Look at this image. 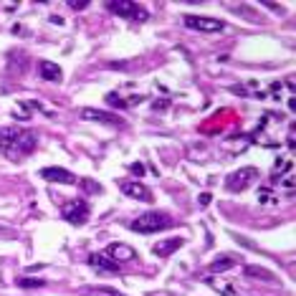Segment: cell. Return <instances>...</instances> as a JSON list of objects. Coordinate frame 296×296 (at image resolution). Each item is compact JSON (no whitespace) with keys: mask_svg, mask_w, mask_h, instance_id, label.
Masks as SVG:
<instances>
[{"mask_svg":"<svg viewBox=\"0 0 296 296\" xmlns=\"http://www.w3.org/2000/svg\"><path fill=\"white\" fill-rule=\"evenodd\" d=\"M41 177L48 180V182H61V185H76V182H79L76 175L68 172V170H63V167H43V170H41Z\"/></svg>","mask_w":296,"mask_h":296,"instance_id":"8","label":"cell"},{"mask_svg":"<svg viewBox=\"0 0 296 296\" xmlns=\"http://www.w3.org/2000/svg\"><path fill=\"white\" fill-rule=\"evenodd\" d=\"M81 117H84V119H89V122L112 124V127H122V124H124V122H122L117 114H112V112H101V109H84V112H81Z\"/></svg>","mask_w":296,"mask_h":296,"instance_id":"9","label":"cell"},{"mask_svg":"<svg viewBox=\"0 0 296 296\" xmlns=\"http://www.w3.org/2000/svg\"><path fill=\"white\" fill-rule=\"evenodd\" d=\"M289 147H294V127L289 129Z\"/></svg>","mask_w":296,"mask_h":296,"instance_id":"23","label":"cell"},{"mask_svg":"<svg viewBox=\"0 0 296 296\" xmlns=\"http://www.w3.org/2000/svg\"><path fill=\"white\" fill-rule=\"evenodd\" d=\"M182 23L190 30H203V33H218V30L226 28L223 20L210 18V15H182Z\"/></svg>","mask_w":296,"mask_h":296,"instance_id":"4","label":"cell"},{"mask_svg":"<svg viewBox=\"0 0 296 296\" xmlns=\"http://www.w3.org/2000/svg\"><path fill=\"white\" fill-rule=\"evenodd\" d=\"M0 238H15V231H10V228H0Z\"/></svg>","mask_w":296,"mask_h":296,"instance_id":"20","label":"cell"},{"mask_svg":"<svg viewBox=\"0 0 296 296\" xmlns=\"http://www.w3.org/2000/svg\"><path fill=\"white\" fill-rule=\"evenodd\" d=\"M81 182V188L89 190V193H101V185L99 182H91V180H79Z\"/></svg>","mask_w":296,"mask_h":296,"instance_id":"18","label":"cell"},{"mask_svg":"<svg viewBox=\"0 0 296 296\" xmlns=\"http://www.w3.org/2000/svg\"><path fill=\"white\" fill-rule=\"evenodd\" d=\"M106 256L112 258V261L122 264V261H134V258H137V251L129 248V246H124V243H112V246L106 248Z\"/></svg>","mask_w":296,"mask_h":296,"instance_id":"10","label":"cell"},{"mask_svg":"<svg viewBox=\"0 0 296 296\" xmlns=\"http://www.w3.org/2000/svg\"><path fill=\"white\" fill-rule=\"evenodd\" d=\"M132 172H137V175H142V172H144V167H142V165H132Z\"/></svg>","mask_w":296,"mask_h":296,"instance_id":"22","label":"cell"},{"mask_svg":"<svg viewBox=\"0 0 296 296\" xmlns=\"http://www.w3.org/2000/svg\"><path fill=\"white\" fill-rule=\"evenodd\" d=\"M81 296H124V294L109 289V286H84L81 289Z\"/></svg>","mask_w":296,"mask_h":296,"instance_id":"16","label":"cell"},{"mask_svg":"<svg viewBox=\"0 0 296 296\" xmlns=\"http://www.w3.org/2000/svg\"><path fill=\"white\" fill-rule=\"evenodd\" d=\"M15 284H18L20 289H41L46 281H41V279H18Z\"/></svg>","mask_w":296,"mask_h":296,"instance_id":"17","label":"cell"},{"mask_svg":"<svg viewBox=\"0 0 296 296\" xmlns=\"http://www.w3.org/2000/svg\"><path fill=\"white\" fill-rule=\"evenodd\" d=\"M182 238H165V241H157L155 246H152V253L157 256V258H167L170 253H175L177 248H182Z\"/></svg>","mask_w":296,"mask_h":296,"instance_id":"12","label":"cell"},{"mask_svg":"<svg viewBox=\"0 0 296 296\" xmlns=\"http://www.w3.org/2000/svg\"><path fill=\"white\" fill-rule=\"evenodd\" d=\"M106 10L114 13L119 18H127V20H144L147 13L142 10V5L137 3H129V0H117V3H106Z\"/></svg>","mask_w":296,"mask_h":296,"instance_id":"6","label":"cell"},{"mask_svg":"<svg viewBox=\"0 0 296 296\" xmlns=\"http://www.w3.org/2000/svg\"><path fill=\"white\" fill-rule=\"evenodd\" d=\"M0 150H5L10 157L30 155L35 150V134L15 127H0Z\"/></svg>","mask_w":296,"mask_h":296,"instance_id":"1","label":"cell"},{"mask_svg":"<svg viewBox=\"0 0 296 296\" xmlns=\"http://www.w3.org/2000/svg\"><path fill=\"white\" fill-rule=\"evenodd\" d=\"M89 264H91L94 269H99V271H106V274H117V271H119V264L112 261L106 253H91V256H89Z\"/></svg>","mask_w":296,"mask_h":296,"instance_id":"11","label":"cell"},{"mask_svg":"<svg viewBox=\"0 0 296 296\" xmlns=\"http://www.w3.org/2000/svg\"><path fill=\"white\" fill-rule=\"evenodd\" d=\"M61 215H63V220H68L71 226H84L89 220V203L86 200H71V203L63 205Z\"/></svg>","mask_w":296,"mask_h":296,"instance_id":"5","label":"cell"},{"mask_svg":"<svg viewBox=\"0 0 296 296\" xmlns=\"http://www.w3.org/2000/svg\"><path fill=\"white\" fill-rule=\"evenodd\" d=\"M243 274H246V276H251V279H264V281H269V284H274V281H276V276H274L271 271H266L264 266H246V269H243Z\"/></svg>","mask_w":296,"mask_h":296,"instance_id":"15","label":"cell"},{"mask_svg":"<svg viewBox=\"0 0 296 296\" xmlns=\"http://www.w3.org/2000/svg\"><path fill=\"white\" fill-rule=\"evenodd\" d=\"M119 188H122L124 195H129V198H134V200H142V203H150V200H152L150 188H147V185H142V182H137V180H124Z\"/></svg>","mask_w":296,"mask_h":296,"instance_id":"7","label":"cell"},{"mask_svg":"<svg viewBox=\"0 0 296 296\" xmlns=\"http://www.w3.org/2000/svg\"><path fill=\"white\" fill-rule=\"evenodd\" d=\"M200 205H203V208H205V205H210V195H208V193H203V195H200Z\"/></svg>","mask_w":296,"mask_h":296,"instance_id":"21","label":"cell"},{"mask_svg":"<svg viewBox=\"0 0 296 296\" xmlns=\"http://www.w3.org/2000/svg\"><path fill=\"white\" fill-rule=\"evenodd\" d=\"M172 223H175V220H172L167 213L152 210V213H144V215H139L137 220H132L129 228L137 231V233H160V231H167Z\"/></svg>","mask_w":296,"mask_h":296,"instance_id":"2","label":"cell"},{"mask_svg":"<svg viewBox=\"0 0 296 296\" xmlns=\"http://www.w3.org/2000/svg\"><path fill=\"white\" fill-rule=\"evenodd\" d=\"M253 180H258V170H256V167H241V170H236V172L228 175L226 190H228V193H243Z\"/></svg>","mask_w":296,"mask_h":296,"instance_id":"3","label":"cell"},{"mask_svg":"<svg viewBox=\"0 0 296 296\" xmlns=\"http://www.w3.org/2000/svg\"><path fill=\"white\" fill-rule=\"evenodd\" d=\"M38 68H41V79H46V81H56V84H58L61 76H63L61 66H56L53 61H41Z\"/></svg>","mask_w":296,"mask_h":296,"instance_id":"13","label":"cell"},{"mask_svg":"<svg viewBox=\"0 0 296 296\" xmlns=\"http://www.w3.org/2000/svg\"><path fill=\"white\" fill-rule=\"evenodd\" d=\"M89 3H76V0H68V8H73V10H84Z\"/></svg>","mask_w":296,"mask_h":296,"instance_id":"19","label":"cell"},{"mask_svg":"<svg viewBox=\"0 0 296 296\" xmlns=\"http://www.w3.org/2000/svg\"><path fill=\"white\" fill-rule=\"evenodd\" d=\"M236 261H238L236 256H231V253H223V256H218L215 261L210 264V271H213V274H223V271L233 269V266H236Z\"/></svg>","mask_w":296,"mask_h":296,"instance_id":"14","label":"cell"}]
</instances>
